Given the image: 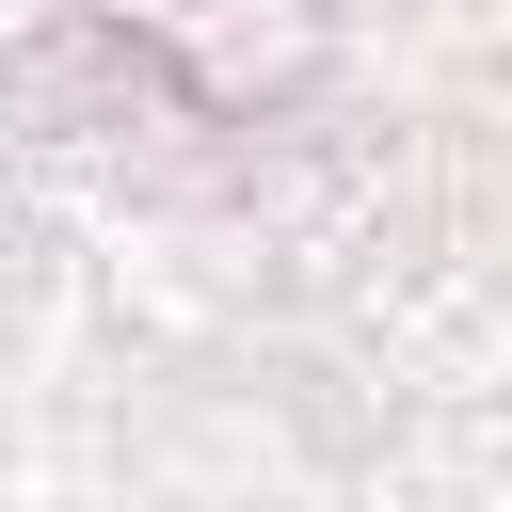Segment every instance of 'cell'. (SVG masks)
Segmentation results:
<instances>
[{
	"instance_id": "1",
	"label": "cell",
	"mask_w": 512,
	"mask_h": 512,
	"mask_svg": "<svg viewBox=\"0 0 512 512\" xmlns=\"http://www.w3.org/2000/svg\"><path fill=\"white\" fill-rule=\"evenodd\" d=\"M160 80H192L208 112H256V96H288L304 64H320V16L304 0H96Z\"/></svg>"
}]
</instances>
